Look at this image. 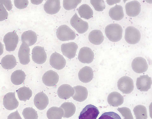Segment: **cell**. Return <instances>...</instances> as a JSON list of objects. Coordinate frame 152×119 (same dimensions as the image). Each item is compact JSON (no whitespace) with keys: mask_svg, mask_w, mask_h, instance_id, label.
<instances>
[{"mask_svg":"<svg viewBox=\"0 0 152 119\" xmlns=\"http://www.w3.org/2000/svg\"><path fill=\"white\" fill-rule=\"evenodd\" d=\"M105 33L106 36L110 41L116 42L119 41L122 38L123 29L119 24L112 23L106 27Z\"/></svg>","mask_w":152,"mask_h":119,"instance_id":"6da1fadb","label":"cell"},{"mask_svg":"<svg viewBox=\"0 0 152 119\" xmlns=\"http://www.w3.org/2000/svg\"><path fill=\"white\" fill-rule=\"evenodd\" d=\"M56 35L57 38L62 41L74 40L76 36L75 32L65 25H61L58 27Z\"/></svg>","mask_w":152,"mask_h":119,"instance_id":"7a4b0ae2","label":"cell"},{"mask_svg":"<svg viewBox=\"0 0 152 119\" xmlns=\"http://www.w3.org/2000/svg\"><path fill=\"white\" fill-rule=\"evenodd\" d=\"M5 49L8 51H13L16 48L18 42V36L15 31L9 32L4 37Z\"/></svg>","mask_w":152,"mask_h":119,"instance_id":"3957f363","label":"cell"},{"mask_svg":"<svg viewBox=\"0 0 152 119\" xmlns=\"http://www.w3.org/2000/svg\"><path fill=\"white\" fill-rule=\"evenodd\" d=\"M124 38L128 44H135L140 40V33L139 30L135 28L129 26L125 29Z\"/></svg>","mask_w":152,"mask_h":119,"instance_id":"277c9868","label":"cell"},{"mask_svg":"<svg viewBox=\"0 0 152 119\" xmlns=\"http://www.w3.org/2000/svg\"><path fill=\"white\" fill-rule=\"evenodd\" d=\"M118 89L124 94L131 93L134 88V82L129 77L124 76L121 78L117 82Z\"/></svg>","mask_w":152,"mask_h":119,"instance_id":"5b68a950","label":"cell"},{"mask_svg":"<svg viewBox=\"0 0 152 119\" xmlns=\"http://www.w3.org/2000/svg\"><path fill=\"white\" fill-rule=\"evenodd\" d=\"M70 22L71 26L79 33H85L88 28V23L80 18L76 13L71 18Z\"/></svg>","mask_w":152,"mask_h":119,"instance_id":"8992f818","label":"cell"},{"mask_svg":"<svg viewBox=\"0 0 152 119\" xmlns=\"http://www.w3.org/2000/svg\"><path fill=\"white\" fill-rule=\"evenodd\" d=\"M99 113L96 107L91 104H88L81 112L79 119H96Z\"/></svg>","mask_w":152,"mask_h":119,"instance_id":"52a82bcc","label":"cell"},{"mask_svg":"<svg viewBox=\"0 0 152 119\" xmlns=\"http://www.w3.org/2000/svg\"><path fill=\"white\" fill-rule=\"evenodd\" d=\"M47 54L44 48L36 46L33 48L32 51V58L33 61L38 64H42L46 61Z\"/></svg>","mask_w":152,"mask_h":119,"instance_id":"ba28073f","label":"cell"},{"mask_svg":"<svg viewBox=\"0 0 152 119\" xmlns=\"http://www.w3.org/2000/svg\"><path fill=\"white\" fill-rule=\"evenodd\" d=\"M94 58V53L90 48L83 47L80 49L78 58L81 62L84 63H90L93 61Z\"/></svg>","mask_w":152,"mask_h":119,"instance_id":"9c48e42d","label":"cell"},{"mask_svg":"<svg viewBox=\"0 0 152 119\" xmlns=\"http://www.w3.org/2000/svg\"><path fill=\"white\" fill-rule=\"evenodd\" d=\"M3 104L8 110L16 109L18 106L19 102L16 98L15 93L10 92L5 94L3 99Z\"/></svg>","mask_w":152,"mask_h":119,"instance_id":"30bf717a","label":"cell"},{"mask_svg":"<svg viewBox=\"0 0 152 119\" xmlns=\"http://www.w3.org/2000/svg\"><path fill=\"white\" fill-rule=\"evenodd\" d=\"M50 63L53 67L58 70H60L65 67L66 62L62 55L55 52L50 56Z\"/></svg>","mask_w":152,"mask_h":119,"instance_id":"8fae6325","label":"cell"},{"mask_svg":"<svg viewBox=\"0 0 152 119\" xmlns=\"http://www.w3.org/2000/svg\"><path fill=\"white\" fill-rule=\"evenodd\" d=\"M132 67L133 70L137 73H143L148 70V65L145 59L141 57H136L132 60Z\"/></svg>","mask_w":152,"mask_h":119,"instance_id":"7c38bea8","label":"cell"},{"mask_svg":"<svg viewBox=\"0 0 152 119\" xmlns=\"http://www.w3.org/2000/svg\"><path fill=\"white\" fill-rule=\"evenodd\" d=\"M78 48V45L76 43L71 42L62 44L61 50L64 56L71 59L75 56Z\"/></svg>","mask_w":152,"mask_h":119,"instance_id":"4fadbf2b","label":"cell"},{"mask_svg":"<svg viewBox=\"0 0 152 119\" xmlns=\"http://www.w3.org/2000/svg\"><path fill=\"white\" fill-rule=\"evenodd\" d=\"M30 49L25 43L22 42L18 52V57L20 63L23 65L28 64L30 61Z\"/></svg>","mask_w":152,"mask_h":119,"instance_id":"5bb4252c","label":"cell"},{"mask_svg":"<svg viewBox=\"0 0 152 119\" xmlns=\"http://www.w3.org/2000/svg\"><path fill=\"white\" fill-rule=\"evenodd\" d=\"M151 78L147 75H140L137 79V88L140 91H148L151 88Z\"/></svg>","mask_w":152,"mask_h":119,"instance_id":"9a60e30c","label":"cell"},{"mask_svg":"<svg viewBox=\"0 0 152 119\" xmlns=\"http://www.w3.org/2000/svg\"><path fill=\"white\" fill-rule=\"evenodd\" d=\"M59 78V75L56 72L53 70H49L44 74L42 77V81L45 85L53 86L57 83Z\"/></svg>","mask_w":152,"mask_h":119,"instance_id":"2e32d148","label":"cell"},{"mask_svg":"<svg viewBox=\"0 0 152 119\" xmlns=\"http://www.w3.org/2000/svg\"><path fill=\"white\" fill-rule=\"evenodd\" d=\"M126 14L131 17L137 16L140 13L141 8L140 2L137 1H133L126 3L125 6Z\"/></svg>","mask_w":152,"mask_h":119,"instance_id":"e0dca14e","label":"cell"},{"mask_svg":"<svg viewBox=\"0 0 152 119\" xmlns=\"http://www.w3.org/2000/svg\"><path fill=\"white\" fill-rule=\"evenodd\" d=\"M34 103L36 107L39 110L45 109L49 103V99L47 95L43 91L37 94L34 98Z\"/></svg>","mask_w":152,"mask_h":119,"instance_id":"ac0fdd59","label":"cell"},{"mask_svg":"<svg viewBox=\"0 0 152 119\" xmlns=\"http://www.w3.org/2000/svg\"><path fill=\"white\" fill-rule=\"evenodd\" d=\"M74 93L73 88L68 84H63L60 86L57 90L58 97L62 99H66L72 97Z\"/></svg>","mask_w":152,"mask_h":119,"instance_id":"d6986e66","label":"cell"},{"mask_svg":"<svg viewBox=\"0 0 152 119\" xmlns=\"http://www.w3.org/2000/svg\"><path fill=\"white\" fill-rule=\"evenodd\" d=\"M61 8L60 0H47L44 5L45 11L48 14L53 15L59 12Z\"/></svg>","mask_w":152,"mask_h":119,"instance_id":"ffe728a7","label":"cell"},{"mask_svg":"<svg viewBox=\"0 0 152 119\" xmlns=\"http://www.w3.org/2000/svg\"><path fill=\"white\" fill-rule=\"evenodd\" d=\"M93 76V71L92 69L88 66H86L81 68L78 74L79 80L84 83H88L91 81Z\"/></svg>","mask_w":152,"mask_h":119,"instance_id":"44dd1931","label":"cell"},{"mask_svg":"<svg viewBox=\"0 0 152 119\" xmlns=\"http://www.w3.org/2000/svg\"><path fill=\"white\" fill-rule=\"evenodd\" d=\"M73 88L74 90V94L72 97L74 100L82 102L87 99L88 91L86 87L81 86H77L74 87Z\"/></svg>","mask_w":152,"mask_h":119,"instance_id":"7402d4cb","label":"cell"},{"mask_svg":"<svg viewBox=\"0 0 152 119\" xmlns=\"http://www.w3.org/2000/svg\"><path fill=\"white\" fill-rule=\"evenodd\" d=\"M124 99L120 94L116 91L110 93L107 97L108 104L113 107H118L123 103Z\"/></svg>","mask_w":152,"mask_h":119,"instance_id":"603a6c76","label":"cell"},{"mask_svg":"<svg viewBox=\"0 0 152 119\" xmlns=\"http://www.w3.org/2000/svg\"><path fill=\"white\" fill-rule=\"evenodd\" d=\"M21 40L22 42H25L29 46H31L36 43L37 36L35 32L29 30L25 31L22 34Z\"/></svg>","mask_w":152,"mask_h":119,"instance_id":"cb8c5ba5","label":"cell"},{"mask_svg":"<svg viewBox=\"0 0 152 119\" xmlns=\"http://www.w3.org/2000/svg\"><path fill=\"white\" fill-rule=\"evenodd\" d=\"M88 38L91 43L96 45L101 44L104 39L102 32L99 30H94L91 31L89 34Z\"/></svg>","mask_w":152,"mask_h":119,"instance_id":"d4e9b609","label":"cell"},{"mask_svg":"<svg viewBox=\"0 0 152 119\" xmlns=\"http://www.w3.org/2000/svg\"><path fill=\"white\" fill-rule=\"evenodd\" d=\"M109 15L113 20L117 21L121 20L124 16L122 7L119 5H116L110 9Z\"/></svg>","mask_w":152,"mask_h":119,"instance_id":"484cf974","label":"cell"},{"mask_svg":"<svg viewBox=\"0 0 152 119\" xmlns=\"http://www.w3.org/2000/svg\"><path fill=\"white\" fill-rule=\"evenodd\" d=\"M0 64L4 69L10 70L16 66L17 62L15 57L13 55H7L2 59Z\"/></svg>","mask_w":152,"mask_h":119,"instance_id":"4316f807","label":"cell"},{"mask_svg":"<svg viewBox=\"0 0 152 119\" xmlns=\"http://www.w3.org/2000/svg\"><path fill=\"white\" fill-rule=\"evenodd\" d=\"M26 75L22 70H17L13 72L11 76V80L15 85H19L22 83L26 79Z\"/></svg>","mask_w":152,"mask_h":119,"instance_id":"83f0119b","label":"cell"},{"mask_svg":"<svg viewBox=\"0 0 152 119\" xmlns=\"http://www.w3.org/2000/svg\"><path fill=\"white\" fill-rule=\"evenodd\" d=\"M64 112L61 107H53L47 111V116L48 119H62Z\"/></svg>","mask_w":152,"mask_h":119,"instance_id":"f1b7e54d","label":"cell"},{"mask_svg":"<svg viewBox=\"0 0 152 119\" xmlns=\"http://www.w3.org/2000/svg\"><path fill=\"white\" fill-rule=\"evenodd\" d=\"M60 107L63 110L64 118H69L72 116L76 111L75 106L72 102H64L61 105Z\"/></svg>","mask_w":152,"mask_h":119,"instance_id":"f546056e","label":"cell"},{"mask_svg":"<svg viewBox=\"0 0 152 119\" xmlns=\"http://www.w3.org/2000/svg\"><path fill=\"white\" fill-rule=\"evenodd\" d=\"M78 14L83 18L89 19L92 17L93 12L89 5L86 4L81 5L77 9Z\"/></svg>","mask_w":152,"mask_h":119,"instance_id":"4dcf8cb0","label":"cell"},{"mask_svg":"<svg viewBox=\"0 0 152 119\" xmlns=\"http://www.w3.org/2000/svg\"><path fill=\"white\" fill-rule=\"evenodd\" d=\"M16 92L19 99L24 102L29 100L32 94L31 90L29 88L26 86L19 88L16 91Z\"/></svg>","mask_w":152,"mask_h":119,"instance_id":"1f68e13d","label":"cell"},{"mask_svg":"<svg viewBox=\"0 0 152 119\" xmlns=\"http://www.w3.org/2000/svg\"><path fill=\"white\" fill-rule=\"evenodd\" d=\"M22 115L25 119H37L38 115L36 111L31 107L24 108Z\"/></svg>","mask_w":152,"mask_h":119,"instance_id":"d6a6232c","label":"cell"},{"mask_svg":"<svg viewBox=\"0 0 152 119\" xmlns=\"http://www.w3.org/2000/svg\"><path fill=\"white\" fill-rule=\"evenodd\" d=\"M81 2V0H63V6L65 9L70 10L76 8Z\"/></svg>","mask_w":152,"mask_h":119,"instance_id":"836d02e7","label":"cell"},{"mask_svg":"<svg viewBox=\"0 0 152 119\" xmlns=\"http://www.w3.org/2000/svg\"><path fill=\"white\" fill-rule=\"evenodd\" d=\"M133 111L136 118L138 116L147 117V110L146 107L141 105H139L135 106L133 109Z\"/></svg>","mask_w":152,"mask_h":119,"instance_id":"e575fe53","label":"cell"},{"mask_svg":"<svg viewBox=\"0 0 152 119\" xmlns=\"http://www.w3.org/2000/svg\"><path fill=\"white\" fill-rule=\"evenodd\" d=\"M90 2L96 11H102L105 8L104 0H90Z\"/></svg>","mask_w":152,"mask_h":119,"instance_id":"d590c367","label":"cell"},{"mask_svg":"<svg viewBox=\"0 0 152 119\" xmlns=\"http://www.w3.org/2000/svg\"><path fill=\"white\" fill-rule=\"evenodd\" d=\"M98 119H121L120 116L113 112H106L103 113Z\"/></svg>","mask_w":152,"mask_h":119,"instance_id":"8d00e7d4","label":"cell"},{"mask_svg":"<svg viewBox=\"0 0 152 119\" xmlns=\"http://www.w3.org/2000/svg\"><path fill=\"white\" fill-rule=\"evenodd\" d=\"M15 6L17 8L22 9L26 8L28 5V0H14Z\"/></svg>","mask_w":152,"mask_h":119,"instance_id":"74e56055","label":"cell"},{"mask_svg":"<svg viewBox=\"0 0 152 119\" xmlns=\"http://www.w3.org/2000/svg\"><path fill=\"white\" fill-rule=\"evenodd\" d=\"M8 15V13L3 5L0 4V21H3L6 19Z\"/></svg>","mask_w":152,"mask_h":119,"instance_id":"f35d334b","label":"cell"},{"mask_svg":"<svg viewBox=\"0 0 152 119\" xmlns=\"http://www.w3.org/2000/svg\"><path fill=\"white\" fill-rule=\"evenodd\" d=\"M4 5L8 11L12 8V5L11 0H0V4Z\"/></svg>","mask_w":152,"mask_h":119,"instance_id":"ab89813d","label":"cell"},{"mask_svg":"<svg viewBox=\"0 0 152 119\" xmlns=\"http://www.w3.org/2000/svg\"><path fill=\"white\" fill-rule=\"evenodd\" d=\"M7 119H22L19 113L17 110L15 112L11 113L8 116Z\"/></svg>","mask_w":152,"mask_h":119,"instance_id":"60d3db41","label":"cell"},{"mask_svg":"<svg viewBox=\"0 0 152 119\" xmlns=\"http://www.w3.org/2000/svg\"><path fill=\"white\" fill-rule=\"evenodd\" d=\"M4 47L2 44L0 42V56L1 55L3 52Z\"/></svg>","mask_w":152,"mask_h":119,"instance_id":"b9f144b4","label":"cell"}]
</instances>
